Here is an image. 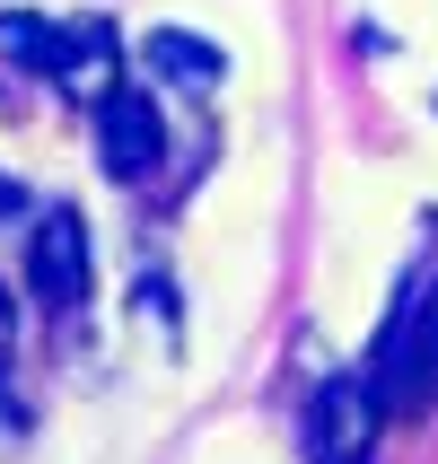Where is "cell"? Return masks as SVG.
<instances>
[{
  "instance_id": "cell-3",
  "label": "cell",
  "mask_w": 438,
  "mask_h": 464,
  "mask_svg": "<svg viewBox=\"0 0 438 464\" xmlns=\"http://www.w3.org/2000/svg\"><path fill=\"white\" fill-rule=\"evenodd\" d=\"M158 158H167V114H158L150 88H114L97 105V167L114 184H150Z\"/></svg>"
},
{
  "instance_id": "cell-5",
  "label": "cell",
  "mask_w": 438,
  "mask_h": 464,
  "mask_svg": "<svg viewBox=\"0 0 438 464\" xmlns=\"http://www.w3.org/2000/svg\"><path fill=\"white\" fill-rule=\"evenodd\" d=\"M53 88L71 105H88L97 114L114 88H123V35L105 18H79V26H62V53H53Z\"/></svg>"
},
{
  "instance_id": "cell-1",
  "label": "cell",
  "mask_w": 438,
  "mask_h": 464,
  "mask_svg": "<svg viewBox=\"0 0 438 464\" xmlns=\"http://www.w3.org/2000/svg\"><path fill=\"white\" fill-rule=\"evenodd\" d=\"M386 386H377V368H342L325 377L307 403V464H368L377 439H386Z\"/></svg>"
},
{
  "instance_id": "cell-8",
  "label": "cell",
  "mask_w": 438,
  "mask_h": 464,
  "mask_svg": "<svg viewBox=\"0 0 438 464\" xmlns=\"http://www.w3.org/2000/svg\"><path fill=\"white\" fill-rule=\"evenodd\" d=\"M0 210H9V184H0Z\"/></svg>"
},
{
  "instance_id": "cell-4",
  "label": "cell",
  "mask_w": 438,
  "mask_h": 464,
  "mask_svg": "<svg viewBox=\"0 0 438 464\" xmlns=\"http://www.w3.org/2000/svg\"><path fill=\"white\" fill-rule=\"evenodd\" d=\"M377 386H386L394 412L438 394V289H430V298H413V307L386 324V342H377Z\"/></svg>"
},
{
  "instance_id": "cell-2",
  "label": "cell",
  "mask_w": 438,
  "mask_h": 464,
  "mask_svg": "<svg viewBox=\"0 0 438 464\" xmlns=\"http://www.w3.org/2000/svg\"><path fill=\"white\" fill-rule=\"evenodd\" d=\"M26 289H35V307H53V315L88 298V219H79V202H44V210H35Z\"/></svg>"
},
{
  "instance_id": "cell-6",
  "label": "cell",
  "mask_w": 438,
  "mask_h": 464,
  "mask_svg": "<svg viewBox=\"0 0 438 464\" xmlns=\"http://www.w3.org/2000/svg\"><path fill=\"white\" fill-rule=\"evenodd\" d=\"M150 71L167 79V88H193V97H202V88H219V79H229V53L210 44V35H193V26H150Z\"/></svg>"
},
{
  "instance_id": "cell-7",
  "label": "cell",
  "mask_w": 438,
  "mask_h": 464,
  "mask_svg": "<svg viewBox=\"0 0 438 464\" xmlns=\"http://www.w3.org/2000/svg\"><path fill=\"white\" fill-rule=\"evenodd\" d=\"M53 53H62V26L35 18V9H0V62L9 71H44L53 79Z\"/></svg>"
}]
</instances>
